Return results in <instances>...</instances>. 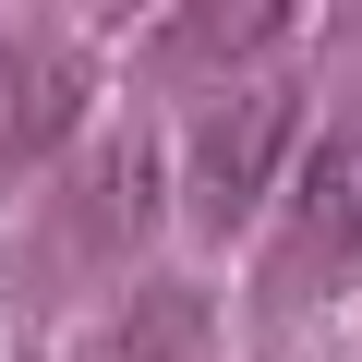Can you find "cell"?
I'll list each match as a JSON object with an SVG mask.
<instances>
[{
    "instance_id": "obj_2",
    "label": "cell",
    "mask_w": 362,
    "mask_h": 362,
    "mask_svg": "<svg viewBox=\"0 0 362 362\" xmlns=\"http://www.w3.org/2000/svg\"><path fill=\"white\" fill-rule=\"evenodd\" d=\"M290 133H302V85H230L206 121H194V157H181V218L206 242H242L254 206L278 194L290 169Z\"/></svg>"
},
{
    "instance_id": "obj_5",
    "label": "cell",
    "mask_w": 362,
    "mask_h": 362,
    "mask_svg": "<svg viewBox=\"0 0 362 362\" xmlns=\"http://www.w3.org/2000/svg\"><path fill=\"white\" fill-rule=\"evenodd\" d=\"M206 338H218V302L194 278H133L97 362H206Z\"/></svg>"
},
{
    "instance_id": "obj_6",
    "label": "cell",
    "mask_w": 362,
    "mask_h": 362,
    "mask_svg": "<svg viewBox=\"0 0 362 362\" xmlns=\"http://www.w3.org/2000/svg\"><path fill=\"white\" fill-rule=\"evenodd\" d=\"M290 13H278V0H254V13H194V25H169L157 37V61H242V49H266Z\"/></svg>"
},
{
    "instance_id": "obj_4",
    "label": "cell",
    "mask_w": 362,
    "mask_h": 362,
    "mask_svg": "<svg viewBox=\"0 0 362 362\" xmlns=\"http://www.w3.org/2000/svg\"><path fill=\"white\" fill-rule=\"evenodd\" d=\"M362 266V121L314 133L290 169V242H278V302H302V278H350Z\"/></svg>"
},
{
    "instance_id": "obj_1",
    "label": "cell",
    "mask_w": 362,
    "mask_h": 362,
    "mask_svg": "<svg viewBox=\"0 0 362 362\" xmlns=\"http://www.w3.org/2000/svg\"><path fill=\"white\" fill-rule=\"evenodd\" d=\"M145 230H157V133H109V145L61 181V206L13 242V278H25V290H61V278H85V266L133 254Z\"/></svg>"
},
{
    "instance_id": "obj_3",
    "label": "cell",
    "mask_w": 362,
    "mask_h": 362,
    "mask_svg": "<svg viewBox=\"0 0 362 362\" xmlns=\"http://www.w3.org/2000/svg\"><path fill=\"white\" fill-rule=\"evenodd\" d=\"M85 97H97V49H85V37L0 25V194H13L49 145H73Z\"/></svg>"
}]
</instances>
